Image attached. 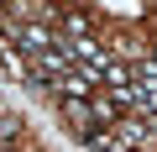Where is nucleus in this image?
Returning <instances> with one entry per match:
<instances>
[{"mask_svg":"<svg viewBox=\"0 0 157 152\" xmlns=\"http://www.w3.org/2000/svg\"><path fill=\"white\" fill-rule=\"evenodd\" d=\"M89 110H94V126H115V121H121V105H115V95H110V89L89 95Z\"/></svg>","mask_w":157,"mask_h":152,"instance_id":"7ed1b4c3","label":"nucleus"},{"mask_svg":"<svg viewBox=\"0 0 157 152\" xmlns=\"http://www.w3.org/2000/svg\"><path fill=\"white\" fill-rule=\"evenodd\" d=\"M100 89H105V73L89 68V63H73L68 73L52 79V95H58V100H89V95H100Z\"/></svg>","mask_w":157,"mask_h":152,"instance_id":"f257e3e1","label":"nucleus"},{"mask_svg":"<svg viewBox=\"0 0 157 152\" xmlns=\"http://www.w3.org/2000/svg\"><path fill=\"white\" fill-rule=\"evenodd\" d=\"M0 152H11V147H0Z\"/></svg>","mask_w":157,"mask_h":152,"instance_id":"423d86ee","label":"nucleus"},{"mask_svg":"<svg viewBox=\"0 0 157 152\" xmlns=\"http://www.w3.org/2000/svg\"><path fill=\"white\" fill-rule=\"evenodd\" d=\"M63 121L73 126V136L84 142L89 131H94V110H89V100H63Z\"/></svg>","mask_w":157,"mask_h":152,"instance_id":"f03ea898","label":"nucleus"},{"mask_svg":"<svg viewBox=\"0 0 157 152\" xmlns=\"http://www.w3.org/2000/svg\"><path fill=\"white\" fill-rule=\"evenodd\" d=\"M89 26H94V16H89V11H68V16H63V32H68V37H84Z\"/></svg>","mask_w":157,"mask_h":152,"instance_id":"20e7f679","label":"nucleus"},{"mask_svg":"<svg viewBox=\"0 0 157 152\" xmlns=\"http://www.w3.org/2000/svg\"><path fill=\"white\" fill-rule=\"evenodd\" d=\"M16 136H21V121H16L11 110H0V147H11Z\"/></svg>","mask_w":157,"mask_h":152,"instance_id":"39448f33","label":"nucleus"}]
</instances>
